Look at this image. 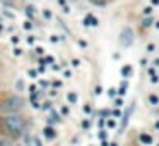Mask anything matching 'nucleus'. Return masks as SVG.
<instances>
[{
	"label": "nucleus",
	"instance_id": "obj_37",
	"mask_svg": "<svg viewBox=\"0 0 159 146\" xmlns=\"http://www.w3.org/2000/svg\"><path fill=\"white\" fill-rule=\"evenodd\" d=\"M39 86H45V88H46V86H48V83H46V81H39Z\"/></svg>",
	"mask_w": 159,
	"mask_h": 146
},
{
	"label": "nucleus",
	"instance_id": "obj_6",
	"mask_svg": "<svg viewBox=\"0 0 159 146\" xmlns=\"http://www.w3.org/2000/svg\"><path fill=\"white\" fill-rule=\"evenodd\" d=\"M99 22H98V19L92 15V14H87L86 17H84V26H98Z\"/></svg>",
	"mask_w": 159,
	"mask_h": 146
},
{
	"label": "nucleus",
	"instance_id": "obj_30",
	"mask_svg": "<svg viewBox=\"0 0 159 146\" xmlns=\"http://www.w3.org/2000/svg\"><path fill=\"white\" fill-rule=\"evenodd\" d=\"M10 41H12L14 45H15V43H19V36H12V38H10Z\"/></svg>",
	"mask_w": 159,
	"mask_h": 146
},
{
	"label": "nucleus",
	"instance_id": "obj_15",
	"mask_svg": "<svg viewBox=\"0 0 159 146\" xmlns=\"http://www.w3.org/2000/svg\"><path fill=\"white\" fill-rule=\"evenodd\" d=\"M99 139L101 141H106V129H101L99 131Z\"/></svg>",
	"mask_w": 159,
	"mask_h": 146
},
{
	"label": "nucleus",
	"instance_id": "obj_44",
	"mask_svg": "<svg viewBox=\"0 0 159 146\" xmlns=\"http://www.w3.org/2000/svg\"><path fill=\"white\" fill-rule=\"evenodd\" d=\"M15 146H24V145H21V143H19V145H15Z\"/></svg>",
	"mask_w": 159,
	"mask_h": 146
},
{
	"label": "nucleus",
	"instance_id": "obj_22",
	"mask_svg": "<svg viewBox=\"0 0 159 146\" xmlns=\"http://www.w3.org/2000/svg\"><path fill=\"white\" fill-rule=\"evenodd\" d=\"M122 105H123V100H122V98H116V100H115V107H118V108H120Z\"/></svg>",
	"mask_w": 159,
	"mask_h": 146
},
{
	"label": "nucleus",
	"instance_id": "obj_31",
	"mask_svg": "<svg viewBox=\"0 0 159 146\" xmlns=\"http://www.w3.org/2000/svg\"><path fill=\"white\" fill-rule=\"evenodd\" d=\"M79 46H82V48H86V46H87V43H86L84 40H79Z\"/></svg>",
	"mask_w": 159,
	"mask_h": 146
},
{
	"label": "nucleus",
	"instance_id": "obj_13",
	"mask_svg": "<svg viewBox=\"0 0 159 146\" xmlns=\"http://www.w3.org/2000/svg\"><path fill=\"white\" fill-rule=\"evenodd\" d=\"M27 76H31V79H36L38 77V71L36 69H29L27 71Z\"/></svg>",
	"mask_w": 159,
	"mask_h": 146
},
{
	"label": "nucleus",
	"instance_id": "obj_39",
	"mask_svg": "<svg viewBox=\"0 0 159 146\" xmlns=\"http://www.w3.org/2000/svg\"><path fill=\"white\" fill-rule=\"evenodd\" d=\"M154 65H156V67H159V59H156V60H154Z\"/></svg>",
	"mask_w": 159,
	"mask_h": 146
},
{
	"label": "nucleus",
	"instance_id": "obj_2",
	"mask_svg": "<svg viewBox=\"0 0 159 146\" xmlns=\"http://www.w3.org/2000/svg\"><path fill=\"white\" fill-rule=\"evenodd\" d=\"M26 107V100L21 95H7L0 102V114L2 115H10V114H21Z\"/></svg>",
	"mask_w": 159,
	"mask_h": 146
},
{
	"label": "nucleus",
	"instance_id": "obj_23",
	"mask_svg": "<svg viewBox=\"0 0 159 146\" xmlns=\"http://www.w3.org/2000/svg\"><path fill=\"white\" fill-rule=\"evenodd\" d=\"M43 15H45L46 19H51V12H50V10H46V9L43 10Z\"/></svg>",
	"mask_w": 159,
	"mask_h": 146
},
{
	"label": "nucleus",
	"instance_id": "obj_17",
	"mask_svg": "<svg viewBox=\"0 0 159 146\" xmlns=\"http://www.w3.org/2000/svg\"><path fill=\"white\" fill-rule=\"evenodd\" d=\"M82 127H84V129H89V127H91V122H89V119H84V120H82Z\"/></svg>",
	"mask_w": 159,
	"mask_h": 146
},
{
	"label": "nucleus",
	"instance_id": "obj_12",
	"mask_svg": "<svg viewBox=\"0 0 159 146\" xmlns=\"http://www.w3.org/2000/svg\"><path fill=\"white\" fill-rule=\"evenodd\" d=\"M125 93H127V83H122V84H120V88H118V95H120V96H123Z\"/></svg>",
	"mask_w": 159,
	"mask_h": 146
},
{
	"label": "nucleus",
	"instance_id": "obj_20",
	"mask_svg": "<svg viewBox=\"0 0 159 146\" xmlns=\"http://www.w3.org/2000/svg\"><path fill=\"white\" fill-rule=\"evenodd\" d=\"M12 53H14L15 57H19V55H22V50H21V48H14V50H12Z\"/></svg>",
	"mask_w": 159,
	"mask_h": 146
},
{
	"label": "nucleus",
	"instance_id": "obj_25",
	"mask_svg": "<svg viewBox=\"0 0 159 146\" xmlns=\"http://www.w3.org/2000/svg\"><path fill=\"white\" fill-rule=\"evenodd\" d=\"M24 29H33V24H31L29 21H26V22H24Z\"/></svg>",
	"mask_w": 159,
	"mask_h": 146
},
{
	"label": "nucleus",
	"instance_id": "obj_45",
	"mask_svg": "<svg viewBox=\"0 0 159 146\" xmlns=\"http://www.w3.org/2000/svg\"><path fill=\"white\" fill-rule=\"evenodd\" d=\"M75 2H77V0H75Z\"/></svg>",
	"mask_w": 159,
	"mask_h": 146
},
{
	"label": "nucleus",
	"instance_id": "obj_5",
	"mask_svg": "<svg viewBox=\"0 0 159 146\" xmlns=\"http://www.w3.org/2000/svg\"><path fill=\"white\" fill-rule=\"evenodd\" d=\"M55 122H62V115H60L58 112L51 110V112H50V119H48V126H51V124H55Z\"/></svg>",
	"mask_w": 159,
	"mask_h": 146
},
{
	"label": "nucleus",
	"instance_id": "obj_18",
	"mask_svg": "<svg viewBox=\"0 0 159 146\" xmlns=\"http://www.w3.org/2000/svg\"><path fill=\"white\" fill-rule=\"evenodd\" d=\"M60 112H62V115H69V112H70V110H69V107H67V105H63Z\"/></svg>",
	"mask_w": 159,
	"mask_h": 146
},
{
	"label": "nucleus",
	"instance_id": "obj_9",
	"mask_svg": "<svg viewBox=\"0 0 159 146\" xmlns=\"http://www.w3.org/2000/svg\"><path fill=\"white\" fill-rule=\"evenodd\" d=\"M67 100H69V103H70V105H75L79 98H77V95H75L74 91H70V93H67Z\"/></svg>",
	"mask_w": 159,
	"mask_h": 146
},
{
	"label": "nucleus",
	"instance_id": "obj_38",
	"mask_svg": "<svg viewBox=\"0 0 159 146\" xmlns=\"http://www.w3.org/2000/svg\"><path fill=\"white\" fill-rule=\"evenodd\" d=\"M89 2H92V3H101L103 0H89Z\"/></svg>",
	"mask_w": 159,
	"mask_h": 146
},
{
	"label": "nucleus",
	"instance_id": "obj_1",
	"mask_svg": "<svg viewBox=\"0 0 159 146\" xmlns=\"http://www.w3.org/2000/svg\"><path fill=\"white\" fill-rule=\"evenodd\" d=\"M0 126L5 131L9 139H22V136L27 133V120L22 114H10L3 115L0 119Z\"/></svg>",
	"mask_w": 159,
	"mask_h": 146
},
{
	"label": "nucleus",
	"instance_id": "obj_27",
	"mask_svg": "<svg viewBox=\"0 0 159 146\" xmlns=\"http://www.w3.org/2000/svg\"><path fill=\"white\" fill-rule=\"evenodd\" d=\"M34 50H36V53H38V55H43V53H45V50H43L41 46H36Z\"/></svg>",
	"mask_w": 159,
	"mask_h": 146
},
{
	"label": "nucleus",
	"instance_id": "obj_36",
	"mask_svg": "<svg viewBox=\"0 0 159 146\" xmlns=\"http://www.w3.org/2000/svg\"><path fill=\"white\" fill-rule=\"evenodd\" d=\"M27 43L33 45V43H34V38H33V36H27Z\"/></svg>",
	"mask_w": 159,
	"mask_h": 146
},
{
	"label": "nucleus",
	"instance_id": "obj_40",
	"mask_svg": "<svg viewBox=\"0 0 159 146\" xmlns=\"http://www.w3.org/2000/svg\"><path fill=\"white\" fill-rule=\"evenodd\" d=\"M101 146H108V143L106 141H101Z\"/></svg>",
	"mask_w": 159,
	"mask_h": 146
},
{
	"label": "nucleus",
	"instance_id": "obj_26",
	"mask_svg": "<svg viewBox=\"0 0 159 146\" xmlns=\"http://www.w3.org/2000/svg\"><path fill=\"white\" fill-rule=\"evenodd\" d=\"M154 50H156L154 43H149V45H147V52H154Z\"/></svg>",
	"mask_w": 159,
	"mask_h": 146
},
{
	"label": "nucleus",
	"instance_id": "obj_24",
	"mask_svg": "<svg viewBox=\"0 0 159 146\" xmlns=\"http://www.w3.org/2000/svg\"><path fill=\"white\" fill-rule=\"evenodd\" d=\"M72 65H74V67H79V65H80V60H79V59H72Z\"/></svg>",
	"mask_w": 159,
	"mask_h": 146
},
{
	"label": "nucleus",
	"instance_id": "obj_10",
	"mask_svg": "<svg viewBox=\"0 0 159 146\" xmlns=\"http://www.w3.org/2000/svg\"><path fill=\"white\" fill-rule=\"evenodd\" d=\"M140 141L146 143V145H151L152 143V136L151 134H140Z\"/></svg>",
	"mask_w": 159,
	"mask_h": 146
},
{
	"label": "nucleus",
	"instance_id": "obj_21",
	"mask_svg": "<svg viewBox=\"0 0 159 146\" xmlns=\"http://www.w3.org/2000/svg\"><path fill=\"white\" fill-rule=\"evenodd\" d=\"M116 93H118V91H116L115 88H110V89H108V95H110V96H116Z\"/></svg>",
	"mask_w": 159,
	"mask_h": 146
},
{
	"label": "nucleus",
	"instance_id": "obj_42",
	"mask_svg": "<svg viewBox=\"0 0 159 146\" xmlns=\"http://www.w3.org/2000/svg\"><path fill=\"white\" fill-rule=\"evenodd\" d=\"M156 129H159V122H156Z\"/></svg>",
	"mask_w": 159,
	"mask_h": 146
},
{
	"label": "nucleus",
	"instance_id": "obj_4",
	"mask_svg": "<svg viewBox=\"0 0 159 146\" xmlns=\"http://www.w3.org/2000/svg\"><path fill=\"white\" fill-rule=\"evenodd\" d=\"M57 134H58V133H57V129H55L53 126H45V127H43V138H45V139H50V141H51V139L57 138Z\"/></svg>",
	"mask_w": 159,
	"mask_h": 146
},
{
	"label": "nucleus",
	"instance_id": "obj_46",
	"mask_svg": "<svg viewBox=\"0 0 159 146\" xmlns=\"http://www.w3.org/2000/svg\"><path fill=\"white\" fill-rule=\"evenodd\" d=\"M158 146H159V145H158Z\"/></svg>",
	"mask_w": 159,
	"mask_h": 146
},
{
	"label": "nucleus",
	"instance_id": "obj_28",
	"mask_svg": "<svg viewBox=\"0 0 159 146\" xmlns=\"http://www.w3.org/2000/svg\"><path fill=\"white\" fill-rule=\"evenodd\" d=\"M94 93H96V95H101V93H103V88H101V86H96Z\"/></svg>",
	"mask_w": 159,
	"mask_h": 146
},
{
	"label": "nucleus",
	"instance_id": "obj_16",
	"mask_svg": "<svg viewBox=\"0 0 159 146\" xmlns=\"http://www.w3.org/2000/svg\"><path fill=\"white\" fill-rule=\"evenodd\" d=\"M41 108H43V110H51V102H45Z\"/></svg>",
	"mask_w": 159,
	"mask_h": 146
},
{
	"label": "nucleus",
	"instance_id": "obj_11",
	"mask_svg": "<svg viewBox=\"0 0 159 146\" xmlns=\"http://www.w3.org/2000/svg\"><path fill=\"white\" fill-rule=\"evenodd\" d=\"M104 124H106L108 127H111V129H113V127H116V119L110 117V119H106V122H104Z\"/></svg>",
	"mask_w": 159,
	"mask_h": 146
},
{
	"label": "nucleus",
	"instance_id": "obj_14",
	"mask_svg": "<svg viewBox=\"0 0 159 146\" xmlns=\"http://www.w3.org/2000/svg\"><path fill=\"white\" fill-rule=\"evenodd\" d=\"M149 100H151V103H152V105H158V103H159V98L156 96V95H151V96H149Z\"/></svg>",
	"mask_w": 159,
	"mask_h": 146
},
{
	"label": "nucleus",
	"instance_id": "obj_43",
	"mask_svg": "<svg viewBox=\"0 0 159 146\" xmlns=\"http://www.w3.org/2000/svg\"><path fill=\"white\" fill-rule=\"evenodd\" d=\"M156 28H158V29H159V21H158V22H156Z\"/></svg>",
	"mask_w": 159,
	"mask_h": 146
},
{
	"label": "nucleus",
	"instance_id": "obj_35",
	"mask_svg": "<svg viewBox=\"0 0 159 146\" xmlns=\"http://www.w3.org/2000/svg\"><path fill=\"white\" fill-rule=\"evenodd\" d=\"M33 145H34V146H41V141H39L38 138H34V143H33Z\"/></svg>",
	"mask_w": 159,
	"mask_h": 146
},
{
	"label": "nucleus",
	"instance_id": "obj_32",
	"mask_svg": "<svg viewBox=\"0 0 159 146\" xmlns=\"http://www.w3.org/2000/svg\"><path fill=\"white\" fill-rule=\"evenodd\" d=\"M84 112H86V114H91V112H92V108H91L89 105H86V107H84Z\"/></svg>",
	"mask_w": 159,
	"mask_h": 146
},
{
	"label": "nucleus",
	"instance_id": "obj_8",
	"mask_svg": "<svg viewBox=\"0 0 159 146\" xmlns=\"http://www.w3.org/2000/svg\"><path fill=\"white\" fill-rule=\"evenodd\" d=\"M0 146H15L12 139H9L7 136H0Z\"/></svg>",
	"mask_w": 159,
	"mask_h": 146
},
{
	"label": "nucleus",
	"instance_id": "obj_7",
	"mask_svg": "<svg viewBox=\"0 0 159 146\" xmlns=\"http://www.w3.org/2000/svg\"><path fill=\"white\" fill-rule=\"evenodd\" d=\"M132 74H134L132 65H123V67H122V76H123V77H132Z\"/></svg>",
	"mask_w": 159,
	"mask_h": 146
},
{
	"label": "nucleus",
	"instance_id": "obj_34",
	"mask_svg": "<svg viewBox=\"0 0 159 146\" xmlns=\"http://www.w3.org/2000/svg\"><path fill=\"white\" fill-rule=\"evenodd\" d=\"M151 81H152V83H154V84H156V83H158V81H159V76H156V74H154V76H152V79H151Z\"/></svg>",
	"mask_w": 159,
	"mask_h": 146
},
{
	"label": "nucleus",
	"instance_id": "obj_19",
	"mask_svg": "<svg viewBox=\"0 0 159 146\" xmlns=\"http://www.w3.org/2000/svg\"><path fill=\"white\" fill-rule=\"evenodd\" d=\"M142 24L147 28V26H151V24H152V19H151V17H147V19H144V22H142Z\"/></svg>",
	"mask_w": 159,
	"mask_h": 146
},
{
	"label": "nucleus",
	"instance_id": "obj_29",
	"mask_svg": "<svg viewBox=\"0 0 159 146\" xmlns=\"http://www.w3.org/2000/svg\"><path fill=\"white\" fill-rule=\"evenodd\" d=\"M151 12H152V7H146V9H144V14H147V15H149Z\"/></svg>",
	"mask_w": 159,
	"mask_h": 146
},
{
	"label": "nucleus",
	"instance_id": "obj_33",
	"mask_svg": "<svg viewBox=\"0 0 159 146\" xmlns=\"http://www.w3.org/2000/svg\"><path fill=\"white\" fill-rule=\"evenodd\" d=\"M17 88H19V89H24V83H22V81H17Z\"/></svg>",
	"mask_w": 159,
	"mask_h": 146
},
{
	"label": "nucleus",
	"instance_id": "obj_3",
	"mask_svg": "<svg viewBox=\"0 0 159 146\" xmlns=\"http://www.w3.org/2000/svg\"><path fill=\"white\" fill-rule=\"evenodd\" d=\"M120 45L122 46H130L132 43H134V31L130 29V28H125V29H122V33H120Z\"/></svg>",
	"mask_w": 159,
	"mask_h": 146
},
{
	"label": "nucleus",
	"instance_id": "obj_41",
	"mask_svg": "<svg viewBox=\"0 0 159 146\" xmlns=\"http://www.w3.org/2000/svg\"><path fill=\"white\" fill-rule=\"evenodd\" d=\"M152 3H159V0H152Z\"/></svg>",
	"mask_w": 159,
	"mask_h": 146
}]
</instances>
